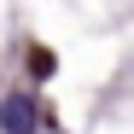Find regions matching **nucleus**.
<instances>
[{"label":"nucleus","instance_id":"1","mask_svg":"<svg viewBox=\"0 0 134 134\" xmlns=\"http://www.w3.org/2000/svg\"><path fill=\"white\" fill-rule=\"evenodd\" d=\"M35 122H41L35 93H6V99H0V128H6V134H35Z\"/></svg>","mask_w":134,"mask_h":134}]
</instances>
